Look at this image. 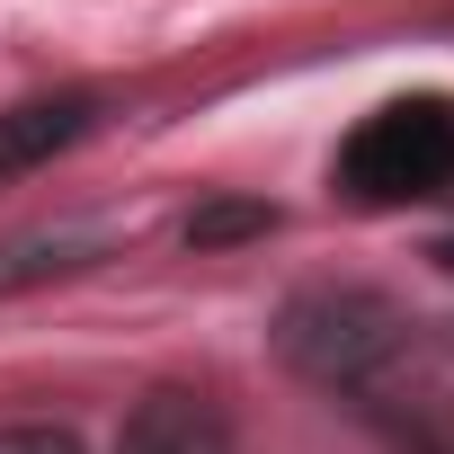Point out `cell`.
I'll return each mask as SVG.
<instances>
[{
    "instance_id": "1",
    "label": "cell",
    "mask_w": 454,
    "mask_h": 454,
    "mask_svg": "<svg viewBox=\"0 0 454 454\" xmlns=\"http://www.w3.org/2000/svg\"><path fill=\"white\" fill-rule=\"evenodd\" d=\"M268 348H277L303 383H321V392H383L392 356L410 348V321H401V303H383L374 286H303V294L277 312Z\"/></svg>"
},
{
    "instance_id": "2",
    "label": "cell",
    "mask_w": 454,
    "mask_h": 454,
    "mask_svg": "<svg viewBox=\"0 0 454 454\" xmlns=\"http://www.w3.org/2000/svg\"><path fill=\"white\" fill-rule=\"evenodd\" d=\"M339 187L356 205H419V196L454 187V107H436V98L374 107L339 152Z\"/></svg>"
},
{
    "instance_id": "3",
    "label": "cell",
    "mask_w": 454,
    "mask_h": 454,
    "mask_svg": "<svg viewBox=\"0 0 454 454\" xmlns=\"http://www.w3.org/2000/svg\"><path fill=\"white\" fill-rule=\"evenodd\" d=\"M116 454H232V419L205 392H143L116 427Z\"/></svg>"
},
{
    "instance_id": "4",
    "label": "cell",
    "mask_w": 454,
    "mask_h": 454,
    "mask_svg": "<svg viewBox=\"0 0 454 454\" xmlns=\"http://www.w3.org/2000/svg\"><path fill=\"white\" fill-rule=\"evenodd\" d=\"M90 125H98V98H81V90H63V98H19L10 116H0V187L27 178V169H45L54 152H72Z\"/></svg>"
},
{
    "instance_id": "5",
    "label": "cell",
    "mask_w": 454,
    "mask_h": 454,
    "mask_svg": "<svg viewBox=\"0 0 454 454\" xmlns=\"http://www.w3.org/2000/svg\"><path fill=\"white\" fill-rule=\"evenodd\" d=\"M107 250H116V232H98V223H36V232H10V241H0V294L81 277V268H98Z\"/></svg>"
},
{
    "instance_id": "6",
    "label": "cell",
    "mask_w": 454,
    "mask_h": 454,
    "mask_svg": "<svg viewBox=\"0 0 454 454\" xmlns=\"http://www.w3.org/2000/svg\"><path fill=\"white\" fill-rule=\"evenodd\" d=\"M365 419L392 454H454V392H365Z\"/></svg>"
},
{
    "instance_id": "7",
    "label": "cell",
    "mask_w": 454,
    "mask_h": 454,
    "mask_svg": "<svg viewBox=\"0 0 454 454\" xmlns=\"http://www.w3.org/2000/svg\"><path fill=\"white\" fill-rule=\"evenodd\" d=\"M259 232H277V205H259V196H223V205H196V214H187V250L259 241Z\"/></svg>"
},
{
    "instance_id": "8",
    "label": "cell",
    "mask_w": 454,
    "mask_h": 454,
    "mask_svg": "<svg viewBox=\"0 0 454 454\" xmlns=\"http://www.w3.org/2000/svg\"><path fill=\"white\" fill-rule=\"evenodd\" d=\"M0 454H81V436L36 419V427H0Z\"/></svg>"
},
{
    "instance_id": "9",
    "label": "cell",
    "mask_w": 454,
    "mask_h": 454,
    "mask_svg": "<svg viewBox=\"0 0 454 454\" xmlns=\"http://www.w3.org/2000/svg\"><path fill=\"white\" fill-rule=\"evenodd\" d=\"M436 259H445V268H454V241H445V250H436Z\"/></svg>"
}]
</instances>
